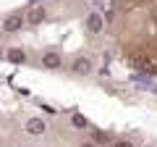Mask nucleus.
I'll return each instance as SVG.
<instances>
[{
    "mask_svg": "<svg viewBox=\"0 0 157 147\" xmlns=\"http://www.w3.org/2000/svg\"><path fill=\"white\" fill-rule=\"evenodd\" d=\"M24 16L21 13H8L6 18H3V32H8V34H16V32H21V26H24Z\"/></svg>",
    "mask_w": 157,
    "mask_h": 147,
    "instance_id": "nucleus-1",
    "label": "nucleus"
},
{
    "mask_svg": "<svg viewBox=\"0 0 157 147\" xmlns=\"http://www.w3.org/2000/svg\"><path fill=\"white\" fill-rule=\"evenodd\" d=\"M113 147H134V145H131L128 139H115V142H113Z\"/></svg>",
    "mask_w": 157,
    "mask_h": 147,
    "instance_id": "nucleus-10",
    "label": "nucleus"
},
{
    "mask_svg": "<svg viewBox=\"0 0 157 147\" xmlns=\"http://www.w3.org/2000/svg\"><path fill=\"white\" fill-rule=\"evenodd\" d=\"M110 139V134H105V131H94V145H107Z\"/></svg>",
    "mask_w": 157,
    "mask_h": 147,
    "instance_id": "nucleus-9",
    "label": "nucleus"
},
{
    "mask_svg": "<svg viewBox=\"0 0 157 147\" xmlns=\"http://www.w3.org/2000/svg\"><path fill=\"white\" fill-rule=\"evenodd\" d=\"M26 131L32 137H42L47 131V126H45V121H42V118H29L26 121Z\"/></svg>",
    "mask_w": 157,
    "mask_h": 147,
    "instance_id": "nucleus-4",
    "label": "nucleus"
},
{
    "mask_svg": "<svg viewBox=\"0 0 157 147\" xmlns=\"http://www.w3.org/2000/svg\"><path fill=\"white\" fill-rule=\"evenodd\" d=\"M71 124L76 126V129H86V118H84L81 113H73V116H71Z\"/></svg>",
    "mask_w": 157,
    "mask_h": 147,
    "instance_id": "nucleus-8",
    "label": "nucleus"
},
{
    "mask_svg": "<svg viewBox=\"0 0 157 147\" xmlns=\"http://www.w3.org/2000/svg\"><path fill=\"white\" fill-rule=\"evenodd\" d=\"M102 29H105V18H102L100 13H89V16H86V32L89 34H100Z\"/></svg>",
    "mask_w": 157,
    "mask_h": 147,
    "instance_id": "nucleus-3",
    "label": "nucleus"
},
{
    "mask_svg": "<svg viewBox=\"0 0 157 147\" xmlns=\"http://www.w3.org/2000/svg\"><path fill=\"white\" fill-rule=\"evenodd\" d=\"M42 66H47V68H60V66H63V58L58 55L55 50H47L45 55H42Z\"/></svg>",
    "mask_w": 157,
    "mask_h": 147,
    "instance_id": "nucleus-5",
    "label": "nucleus"
},
{
    "mask_svg": "<svg viewBox=\"0 0 157 147\" xmlns=\"http://www.w3.org/2000/svg\"><path fill=\"white\" fill-rule=\"evenodd\" d=\"M144 147H155V145H144Z\"/></svg>",
    "mask_w": 157,
    "mask_h": 147,
    "instance_id": "nucleus-12",
    "label": "nucleus"
},
{
    "mask_svg": "<svg viewBox=\"0 0 157 147\" xmlns=\"http://www.w3.org/2000/svg\"><path fill=\"white\" fill-rule=\"evenodd\" d=\"M47 18V11H45V6H32L26 11V16H24V21H29L32 26H37V24H42Z\"/></svg>",
    "mask_w": 157,
    "mask_h": 147,
    "instance_id": "nucleus-2",
    "label": "nucleus"
},
{
    "mask_svg": "<svg viewBox=\"0 0 157 147\" xmlns=\"http://www.w3.org/2000/svg\"><path fill=\"white\" fill-rule=\"evenodd\" d=\"M78 147H97V145H94V142H81Z\"/></svg>",
    "mask_w": 157,
    "mask_h": 147,
    "instance_id": "nucleus-11",
    "label": "nucleus"
},
{
    "mask_svg": "<svg viewBox=\"0 0 157 147\" xmlns=\"http://www.w3.org/2000/svg\"><path fill=\"white\" fill-rule=\"evenodd\" d=\"M6 58H8L11 63H16V66H18V63H24V61H26V53H24L21 47H8Z\"/></svg>",
    "mask_w": 157,
    "mask_h": 147,
    "instance_id": "nucleus-7",
    "label": "nucleus"
},
{
    "mask_svg": "<svg viewBox=\"0 0 157 147\" xmlns=\"http://www.w3.org/2000/svg\"><path fill=\"white\" fill-rule=\"evenodd\" d=\"M89 71H92V61H89V58H76V61H73V74L86 76Z\"/></svg>",
    "mask_w": 157,
    "mask_h": 147,
    "instance_id": "nucleus-6",
    "label": "nucleus"
}]
</instances>
